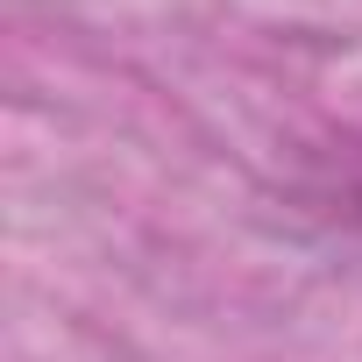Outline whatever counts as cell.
I'll return each mask as SVG.
<instances>
[{"instance_id": "6da1fadb", "label": "cell", "mask_w": 362, "mask_h": 362, "mask_svg": "<svg viewBox=\"0 0 362 362\" xmlns=\"http://www.w3.org/2000/svg\"><path fill=\"white\" fill-rule=\"evenodd\" d=\"M355 221H362V192H355Z\"/></svg>"}]
</instances>
